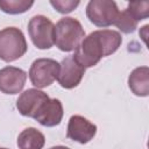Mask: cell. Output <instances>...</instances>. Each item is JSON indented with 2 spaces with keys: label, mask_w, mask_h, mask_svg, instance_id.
I'll use <instances>...</instances> for the list:
<instances>
[{
  "label": "cell",
  "mask_w": 149,
  "mask_h": 149,
  "mask_svg": "<svg viewBox=\"0 0 149 149\" xmlns=\"http://www.w3.org/2000/svg\"><path fill=\"white\" fill-rule=\"evenodd\" d=\"M114 26L123 34H132L137 28V21L125 9L122 12H119Z\"/></svg>",
  "instance_id": "obj_15"
},
{
  "label": "cell",
  "mask_w": 149,
  "mask_h": 149,
  "mask_svg": "<svg viewBox=\"0 0 149 149\" xmlns=\"http://www.w3.org/2000/svg\"><path fill=\"white\" fill-rule=\"evenodd\" d=\"M33 5V0H0V9L12 15L22 14L30 9Z\"/></svg>",
  "instance_id": "obj_14"
},
{
  "label": "cell",
  "mask_w": 149,
  "mask_h": 149,
  "mask_svg": "<svg viewBox=\"0 0 149 149\" xmlns=\"http://www.w3.org/2000/svg\"><path fill=\"white\" fill-rule=\"evenodd\" d=\"M128 86L137 97H148L149 94V68L139 66L134 69L128 77Z\"/></svg>",
  "instance_id": "obj_12"
},
{
  "label": "cell",
  "mask_w": 149,
  "mask_h": 149,
  "mask_svg": "<svg viewBox=\"0 0 149 149\" xmlns=\"http://www.w3.org/2000/svg\"><path fill=\"white\" fill-rule=\"evenodd\" d=\"M45 143V137L42 132L34 127L23 129L17 136L19 149H42Z\"/></svg>",
  "instance_id": "obj_13"
},
{
  "label": "cell",
  "mask_w": 149,
  "mask_h": 149,
  "mask_svg": "<svg viewBox=\"0 0 149 149\" xmlns=\"http://www.w3.org/2000/svg\"><path fill=\"white\" fill-rule=\"evenodd\" d=\"M49 99V95L38 88H28L22 92L16 100V108L23 116L33 118L36 115L42 105Z\"/></svg>",
  "instance_id": "obj_9"
},
{
  "label": "cell",
  "mask_w": 149,
  "mask_h": 149,
  "mask_svg": "<svg viewBox=\"0 0 149 149\" xmlns=\"http://www.w3.org/2000/svg\"><path fill=\"white\" fill-rule=\"evenodd\" d=\"M28 45L21 29L7 27L0 30V59L14 62L27 52Z\"/></svg>",
  "instance_id": "obj_3"
},
{
  "label": "cell",
  "mask_w": 149,
  "mask_h": 149,
  "mask_svg": "<svg viewBox=\"0 0 149 149\" xmlns=\"http://www.w3.org/2000/svg\"><path fill=\"white\" fill-rule=\"evenodd\" d=\"M59 63L52 58H37L29 69V79L37 88L51 85L58 77Z\"/></svg>",
  "instance_id": "obj_6"
},
{
  "label": "cell",
  "mask_w": 149,
  "mask_h": 149,
  "mask_svg": "<svg viewBox=\"0 0 149 149\" xmlns=\"http://www.w3.org/2000/svg\"><path fill=\"white\" fill-rule=\"evenodd\" d=\"M97 134V126L88 121L86 118L81 115H72L69 120L66 128V137L78 142L80 144H85L90 142Z\"/></svg>",
  "instance_id": "obj_8"
},
{
  "label": "cell",
  "mask_w": 149,
  "mask_h": 149,
  "mask_svg": "<svg viewBox=\"0 0 149 149\" xmlns=\"http://www.w3.org/2000/svg\"><path fill=\"white\" fill-rule=\"evenodd\" d=\"M50 149H70V148H68L65 146H55V147H51Z\"/></svg>",
  "instance_id": "obj_18"
},
{
  "label": "cell",
  "mask_w": 149,
  "mask_h": 149,
  "mask_svg": "<svg viewBox=\"0 0 149 149\" xmlns=\"http://www.w3.org/2000/svg\"><path fill=\"white\" fill-rule=\"evenodd\" d=\"M79 1L78 0H51L50 5L58 12L62 14H68L71 13L73 9H76L79 6Z\"/></svg>",
  "instance_id": "obj_17"
},
{
  "label": "cell",
  "mask_w": 149,
  "mask_h": 149,
  "mask_svg": "<svg viewBox=\"0 0 149 149\" xmlns=\"http://www.w3.org/2000/svg\"><path fill=\"white\" fill-rule=\"evenodd\" d=\"M84 37V28L74 17L64 16L55 26L54 44L62 51L69 52L76 50Z\"/></svg>",
  "instance_id": "obj_2"
},
{
  "label": "cell",
  "mask_w": 149,
  "mask_h": 149,
  "mask_svg": "<svg viewBox=\"0 0 149 149\" xmlns=\"http://www.w3.org/2000/svg\"><path fill=\"white\" fill-rule=\"evenodd\" d=\"M0 149H7V148H0Z\"/></svg>",
  "instance_id": "obj_19"
},
{
  "label": "cell",
  "mask_w": 149,
  "mask_h": 149,
  "mask_svg": "<svg viewBox=\"0 0 149 149\" xmlns=\"http://www.w3.org/2000/svg\"><path fill=\"white\" fill-rule=\"evenodd\" d=\"M63 105L59 99H48L38 109L34 119L44 127L58 126L63 119Z\"/></svg>",
  "instance_id": "obj_11"
},
{
  "label": "cell",
  "mask_w": 149,
  "mask_h": 149,
  "mask_svg": "<svg viewBox=\"0 0 149 149\" xmlns=\"http://www.w3.org/2000/svg\"><path fill=\"white\" fill-rule=\"evenodd\" d=\"M27 72L16 66H5L0 69V92L5 94L20 93L26 84Z\"/></svg>",
  "instance_id": "obj_10"
},
{
  "label": "cell",
  "mask_w": 149,
  "mask_h": 149,
  "mask_svg": "<svg viewBox=\"0 0 149 149\" xmlns=\"http://www.w3.org/2000/svg\"><path fill=\"white\" fill-rule=\"evenodd\" d=\"M118 14V6L112 0H91L86 6L87 19L94 26L100 28L114 24Z\"/></svg>",
  "instance_id": "obj_5"
},
{
  "label": "cell",
  "mask_w": 149,
  "mask_h": 149,
  "mask_svg": "<svg viewBox=\"0 0 149 149\" xmlns=\"http://www.w3.org/2000/svg\"><path fill=\"white\" fill-rule=\"evenodd\" d=\"M28 34L37 49L45 50L54 45L55 24L44 15H35L28 22Z\"/></svg>",
  "instance_id": "obj_4"
},
{
  "label": "cell",
  "mask_w": 149,
  "mask_h": 149,
  "mask_svg": "<svg viewBox=\"0 0 149 149\" xmlns=\"http://www.w3.org/2000/svg\"><path fill=\"white\" fill-rule=\"evenodd\" d=\"M126 10L139 22L149 16V2L148 1L129 2Z\"/></svg>",
  "instance_id": "obj_16"
},
{
  "label": "cell",
  "mask_w": 149,
  "mask_h": 149,
  "mask_svg": "<svg viewBox=\"0 0 149 149\" xmlns=\"http://www.w3.org/2000/svg\"><path fill=\"white\" fill-rule=\"evenodd\" d=\"M121 43V34L116 30H94L83 38L72 56L85 69L92 68L97 65L102 57L114 54Z\"/></svg>",
  "instance_id": "obj_1"
},
{
  "label": "cell",
  "mask_w": 149,
  "mask_h": 149,
  "mask_svg": "<svg viewBox=\"0 0 149 149\" xmlns=\"http://www.w3.org/2000/svg\"><path fill=\"white\" fill-rule=\"evenodd\" d=\"M85 73V68L81 66L73 56L65 57L59 63V72H58V84L66 90H71L77 87Z\"/></svg>",
  "instance_id": "obj_7"
}]
</instances>
